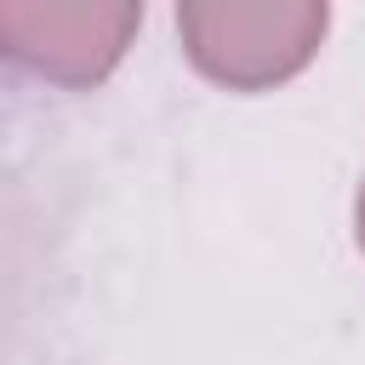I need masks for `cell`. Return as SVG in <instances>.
I'll return each instance as SVG.
<instances>
[{"label":"cell","mask_w":365,"mask_h":365,"mask_svg":"<svg viewBox=\"0 0 365 365\" xmlns=\"http://www.w3.org/2000/svg\"><path fill=\"white\" fill-rule=\"evenodd\" d=\"M325 0H177L188 63L228 91H268L308 68L325 40Z\"/></svg>","instance_id":"1"},{"label":"cell","mask_w":365,"mask_h":365,"mask_svg":"<svg viewBox=\"0 0 365 365\" xmlns=\"http://www.w3.org/2000/svg\"><path fill=\"white\" fill-rule=\"evenodd\" d=\"M143 0H0L6 57L51 86H97L131 46Z\"/></svg>","instance_id":"2"},{"label":"cell","mask_w":365,"mask_h":365,"mask_svg":"<svg viewBox=\"0 0 365 365\" xmlns=\"http://www.w3.org/2000/svg\"><path fill=\"white\" fill-rule=\"evenodd\" d=\"M354 222H359V251H365V182H359V205H354Z\"/></svg>","instance_id":"3"}]
</instances>
